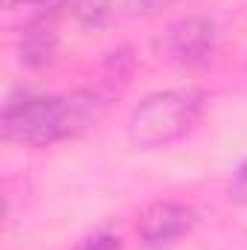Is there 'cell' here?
I'll return each mask as SVG.
<instances>
[{
    "instance_id": "5",
    "label": "cell",
    "mask_w": 247,
    "mask_h": 250,
    "mask_svg": "<svg viewBox=\"0 0 247 250\" xmlns=\"http://www.w3.org/2000/svg\"><path fill=\"white\" fill-rule=\"evenodd\" d=\"M175 0H73L70 9L79 18V23L90 29H108V26L137 21V18L160 15Z\"/></svg>"
},
{
    "instance_id": "7",
    "label": "cell",
    "mask_w": 247,
    "mask_h": 250,
    "mask_svg": "<svg viewBox=\"0 0 247 250\" xmlns=\"http://www.w3.org/2000/svg\"><path fill=\"white\" fill-rule=\"evenodd\" d=\"M73 0H12L9 12L18 15L23 21V26H38L47 23L50 15H56L59 9H70Z\"/></svg>"
},
{
    "instance_id": "3",
    "label": "cell",
    "mask_w": 247,
    "mask_h": 250,
    "mask_svg": "<svg viewBox=\"0 0 247 250\" xmlns=\"http://www.w3.org/2000/svg\"><path fill=\"white\" fill-rule=\"evenodd\" d=\"M215 44H218V29L209 18H184L163 32V38L157 41V50L169 62L195 67L212 59Z\"/></svg>"
},
{
    "instance_id": "4",
    "label": "cell",
    "mask_w": 247,
    "mask_h": 250,
    "mask_svg": "<svg viewBox=\"0 0 247 250\" xmlns=\"http://www.w3.org/2000/svg\"><path fill=\"white\" fill-rule=\"evenodd\" d=\"M198 215L192 207L178 204V201H160L151 204L140 221H137V233L148 248H169L178 239H184L186 233H192Z\"/></svg>"
},
{
    "instance_id": "6",
    "label": "cell",
    "mask_w": 247,
    "mask_h": 250,
    "mask_svg": "<svg viewBox=\"0 0 247 250\" xmlns=\"http://www.w3.org/2000/svg\"><path fill=\"white\" fill-rule=\"evenodd\" d=\"M56 53V35L53 29H47L44 23L38 26H23V38H21V62L26 67H41L53 59Z\"/></svg>"
},
{
    "instance_id": "9",
    "label": "cell",
    "mask_w": 247,
    "mask_h": 250,
    "mask_svg": "<svg viewBox=\"0 0 247 250\" xmlns=\"http://www.w3.org/2000/svg\"><path fill=\"white\" fill-rule=\"evenodd\" d=\"M233 198L236 201H242V204H247V160L239 166V172H236V181H233Z\"/></svg>"
},
{
    "instance_id": "2",
    "label": "cell",
    "mask_w": 247,
    "mask_h": 250,
    "mask_svg": "<svg viewBox=\"0 0 247 250\" xmlns=\"http://www.w3.org/2000/svg\"><path fill=\"white\" fill-rule=\"evenodd\" d=\"M204 108V96L195 90H163L143 99L131 120H128V140L140 151L166 148L186 137Z\"/></svg>"
},
{
    "instance_id": "8",
    "label": "cell",
    "mask_w": 247,
    "mask_h": 250,
    "mask_svg": "<svg viewBox=\"0 0 247 250\" xmlns=\"http://www.w3.org/2000/svg\"><path fill=\"white\" fill-rule=\"evenodd\" d=\"M120 236H114V233H93V236H87V239H82L76 250H120Z\"/></svg>"
},
{
    "instance_id": "1",
    "label": "cell",
    "mask_w": 247,
    "mask_h": 250,
    "mask_svg": "<svg viewBox=\"0 0 247 250\" xmlns=\"http://www.w3.org/2000/svg\"><path fill=\"white\" fill-rule=\"evenodd\" d=\"M108 105L102 90H73L62 96L23 93L3 105L0 131L6 140L21 146H53L76 137L96 123Z\"/></svg>"
}]
</instances>
